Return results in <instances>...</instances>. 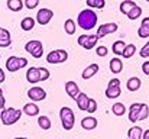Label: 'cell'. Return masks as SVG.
<instances>
[{
    "label": "cell",
    "mask_w": 149,
    "mask_h": 139,
    "mask_svg": "<svg viewBox=\"0 0 149 139\" xmlns=\"http://www.w3.org/2000/svg\"><path fill=\"white\" fill-rule=\"evenodd\" d=\"M125 46H126V44L123 42V41H116L113 45H111V51H113V54L114 55H122L123 54V49H125Z\"/></svg>",
    "instance_id": "cell-26"
},
{
    "label": "cell",
    "mask_w": 149,
    "mask_h": 139,
    "mask_svg": "<svg viewBox=\"0 0 149 139\" xmlns=\"http://www.w3.org/2000/svg\"><path fill=\"white\" fill-rule=\"evenodd\" d=\"M4 109H6V103H0V116H1V113H3Z\"/></svg>",
    "instance_id": "cell-45"
},
{
    "label": "cell",
    "mask_w": 149,
    "mask_h": 139,
    "mask_svg": "<svg viewBox=\"0 0 149 139\" xmlns=\"http://www.w3.org/2000/svg\"><path fill=\"white\" fill-rule=\"evenodd\" d=\"M142 71H143L145 75H149V61L143 62V65H142Z\"/></svg>",
    "instance_id": "cell-41"
},
{
    "label": "cell",
    "mask_w": 149,
    "mask_h": 139,
    "mask_svg": "<svg viewBox=\"0 0 149 139\" xmlns=\"http://www.w3.org/2000/svg\"><path fill=\"white\" fill-rule=\"evenodd\" d=\"M138 35L139 38H149V17L142 19V23L138 29Z\"/></svg>",
    "instance_id": "cell-16"
},
{
    "label": "cell",
    "mask_w": 149,
    "mask_h": 139,
    "mask_svg": "<svg viewBox=\"0 0 149 139\" xmlns=\"http://www.w3.org/2000/svg\"><path fill=\"white\" fill-rule=\"evenodd\" d=\"M23 113L28 115V116H38L39 107H38V104H35V103H28V104L23 106Z\"/></svg>",
    "instance_id": "cell-18"
},
{
    "label": "cell",
    "mask_w": 149,
    "mask_h": 139,
    "mask_svg": "<svg viewBox=\"0 0 149 139\" xmlns=\"http://www.w3.org/2000/svg\"><path fill=\"white\" fill-rule=\"evenodd\" d=\"M23 7V1L22 0H7V9L12 12H20Z\"/></svg>",
    "instance_id": "cell-23"
},
{
    "label": "cell",
    "mask_w": 149,
    "mask_h": 139,
    "mask_svg": "<svg viewBox=\"0 0 149 139\" xmlns=\"http://www.w3.org/2000/svg\"><path fill=\"white\" fill-rule=\"evenodd\" d=\"M78 45L83 46L84 49H93L94 46L97 45V41H99V38H97V35H80L78 36Z\"/></svg>",
    "instance_id": "cell-7"
},
{
    "label": "cell",
    "mask_w": 149,
    "mask_h": 139,
    "mask_svg": "<svg viewBox=\"0 0 149 139\" xmlns=\"http://www.w3.org/2000/svg\"><path fill=\"white\" fill-rule=\"evenodd\" d=\"M88 9H103L106 6V0H86Z\"/></svg>",
    "instance_id": "cell-29"
},
{
    "label": "cell",
    "mask_w": 149,
    "mask_h": 139,
    "mask_svg": "<svg viewBox=\"0 0 149 139\" xmlns=\"http://www.w3.org/2000/svg\"><path fill=\"white\" fill-rule=\"evenodd\" d=\"M25 49H26V52H29L33 58H41L42 54H44V45H42V42H41V41H36V39L29 41V42L25 45Z\"/></svg>",
    "instance_id": "cell-6"
},
{
    "label": "cell",
    "mask_w": 149,
    "mask_h": 139,
    "mask_svg": "<svg viewBox=\"0 0 149 139\" xmlns=\"http://www.w3.org/2000/svg\"><path fill=\"white\" fill-rule=\"evenodd\" d=\"M75 101H77L78 109L86 112V109H87V103H88V96H87L86 93H80V94H78V97L75 98Z\"/></svg>",
    "instance_id": "cell-21"
},
{
    "label": "cell",
    "mask_w": 149,
    "mask_h": 139,
    "mask_svg": "<svg viewBox=\"0 0 149 139\" xmlns=\"http://www.w3.org/2000/svg\"><path fill=\"white\" fill-rule=\"evenodd\" d=\"M142 133H143L142 128H139V126H133V128L129 129V132H127V138L129 139H142Z\"/></svg>",
    "instance_id": "cell-22"
},
{
    "label": "cell",
    "mask_w": 149,
    "mask_h": 139,
    "mask_svg": "<svg viewBox=\"0 0 149 139\" xmlns=\"http://www.w3.org/2000/svg\"><path fill=\"white\" fill-rule=\"evenodd\" d=\"M38 70H39V78H41V81H47V80L51 77L49 70H48V68H45V67H39Z\"/></svg>",
    "instance_id": "cell-34"
},
{
    "label": "cell",
    "mask_w": 149,
    "mask_h": 139,
    "mask_svg": "<svg viewBox=\"0 0 149 139\" xmlns=\"http://www.w3.org/2000/svg\"><path fill=\"white\" fill-rule=\"evenodd\" d=\"M146 1H149V0H146Z\"/></svg>",
    "instance_id": "cell-47"
},
{
    "label": "cell",
    "mask_w": 149,
    "mask_h": 139,
    "mask_svg": "<svg viewBox=\"0 0 149 139\" xmlns=\"http://www.w3.org/2000/svg\"><path fill=\"white\" fill-rule=\"evenodd\" d=\"M22 117V110L19 109H15V107H6L0 116L1 119V123L4 126H10V125H15L19 119Z\"/></svg>",
    "instance_id": "cell-2"
},
{
    "label": "cell",
    "mask_w": 149,
    "mask_h": 139,
    "mask_svg": "<svg viewBox=\"0 0 149 139\" xmlns=\"http://www.w3.org/2000/svg\"><path fill=\"white\" fill-rule=\"evenodd\" d=\"M77 23L81 29L84 31H91L96 23H97V15L96 12H93V9H84L80 12L78 17H77Z\"/></svg>",
    "instance_id": "cell-1"
},
{
    "label": "cell",
    "mask_w": 149,
    "mask_h": 139,
    "mask_svg": "<svg viewBox=\"0 0 149 139\" xmlns=\"http://www.w3.org/2000/svg\"><path fill=\"white\" fill-rule=\"evenodd\" d=\"M65 92H67V94L71 97V98H77L78 97V94H80V87L77 86V83H74V81H67L65 83Z\"/></svg>",
    "instance_id": "cell-12"
},
{
    "label": "cell",
    "mask_w": 149,
    "mask_h": 139,
    "mask_svg": "<svg viewBox=\"0 0 149 139\" xmlns=\"http://www.w3.org/2000/svg\"><path fill=\"white\" fill-rule=\"evenodd\" d=\"M64 29H65V32L68 34V35H74L75 34V22L72 20V19H67L65 20V23H64Z\"/></svg>",
    "instance_id": "cell-27"
},
{
    "label": "cell",
    "mask_w": 149,
    "mask_h": 139,
    "mask_svg": "<svg viewBox=\"0 0 149 139\" xmlns=\"http://www.w3.org/2000/svg\"><path fill=\"white\" fill-rule=\"evenodd\" d=\"M111 112H113V115H116V116H123L125 112H126V107H125L123 103H114V104L111 106Z\"/></svg>",
    "instance_id": "cell-28"
},
{
    "label": "cell",
    "mask_w": 149,
    "mask_h": 139,
    "mask_svg": "<svg viewBox=\"0 0 149 139\" xmlns=\"http://www.w3.org/2000/svg\"><path fill=\"white\" fill-rule=\"evenodd\" d=\"M68 59V52L65 49H54L47 55V61L49 64H62Z\"/></svg>",
    "instance_id": "cell-5"
},
{
    "label": "cell",
    "mask_w": 149,
    "mask_h": 139,
    "mask_svg": "<svg viewBox=\"0 0 149 139\" xmlns=\"http://www.w3.org/2000/svg\"><path fill=\"white\" fill-rule=\"evenodd\" d=\"M4 78H6V74H4V71L0 68V83H3V81H4Z\"/></svg>",
    "instance_id": "cell-42"
},
{
    "label": "cell",
    "mask_w": 149,
    "mask_h": 139,
    "mask_svg": "<svg viewBox=\"0 0 149 139\" xmlns=\"http://www.w3.org/2000/svg\"><path fill=\"white\" fill-rule=\"evenodd\" d=\"M141 57L142 58H149V42L141 49Z\"/></svg>",
    "instance_id": "cell-39"
},
{
    "label": "cell",
    "mask_w": 149,
    "mask_h": 139,
    "mask_svg": "<svg viewBox=\"0 0 149 139\" xmlns=\"http://www.w3.org/2000/svg\"><path fill=\"white\" fill-rule=\"evenodd\" d=\"M141 15H142V7L136 4V6H135V7H133V9H132V10H130V12L126 15V16H127L130 20H136Z\"/></svg>",
    "instance_id": "cell-30"
},
{
    "label": "cell",
    "mask_w": 149,
    "mask_h": 139,
    "mask_svg": "<svg viewBox=\"0 0 149 139\" xmlns=\"http://www.w3.org/2000/svg\"><path fill=\"white\" fill-rule=\"evenodd\" d=\"M28 97H29L32 101H41V100H45L47 92H45L42 87H32V89L28 92Z\"/></svg>",
    "instance_id": "cell-11"
},
{
    "label": "cell",
    "mask_w": 149,
    "mask_h": 139,
    "mask_svg": "<svg viewBox=\"0 0 149 139\" xmlns=\"http://www.w3.org/2000/svg\"><path fill=\"white\" fill-rule=\"evenodd\" d=\"M110 70H111L113 74H119V73L123 70V62H122V59H120V58H113V59L110 61Z\"/></svg>",
    "instance_id": "cell-20"
},
{
    "label": "cell",
    "mask_w": 149,
    "mask_h": 139,
    "mask_svg": "<svg viewBox=\"0 0 149 139\" xmlns=\"http://www.w3.org/2000/svg\"><path fill=\"white\" fill-rule=\"evenodd\" d=\"M141 106H142V103H133V104L130 106V109H129V120H130L132 123L138 122V115H139Z\"/></svg>",
    "instance_id": "cell-17"
},
{
    "label": "cell",
    "mask_w": 149,
    "mask_h": 139,
    "mask_svg": "<svg viewBox=\"0 0 149 139\" xmlns=\"http://www.w3.org/2000/svg\"><path fill=\"white\" fill-rule=\"evenodd\" d=\"M141 80L138 78V77H130L129 80H127V84H126V87H127V90L129 92H138L139 89H141Z\"/></svg>",
    "instance_id": "cell-19"
},
{
    "label": "cell",
    "mask_w": 149,
    "mask_h": 139,
    "mask_svg": "<svg viewBox=\"0 0 149 139\" xmlns=\"http://www.w3.org/2000/svg\"><path fill=\"white\" fill-rule=\"evenodd\" d=\"M54 17V12L51 9H41L38 13H36V22L39 25H48L49 20Z\"/></svg>",
    "instance_id": "cell-10"
},
{
    "label": "cell",
    "mask_w": 149,
    "mask_h": 139,
    "mask_svg": "<svg viewBox=\"0 0 149 139\" xmlns=\"http://www.w3.org/2000/svg\"><path fill=\"white\" fill-rule=\"evenodd\" d=\"M12 44V39H0V46L1 48H7Z\"/></svg>",
    "instance_id": "cell-40"
},
{
    "label": "cell",
    "mask_w": 149,
    "mask_h": 139,
    "mask_svg": "<svg viewBox=\"0 0 149 139\" xmlns=\"http://www.w3.org/2000/svg\"><path fill=\"white\" fill-rule=\"evenodd\" d=\"M142 139H149V129L148 131H145V132L142 133Z\"/></svg>",
    "instance_id": "cell-44"
},
{
    "label": "cell",
    "mask_w": 149,
    "mask_h": 139,
    "mask_svg": "<svg viewBox=\"0 0 149 139\" xmlns=\"http://www.w3.org/2000/svg\"><path fill=\"white\" fill-rule=\"evenodd\" d=\"M99 70H100L99 64H90L88 67H86V68H84V71H83L81 77H83L84 80H88V78H91L93 75H96V74L99 73Z\"/></svg>",
    "instance_id": "cell-14"
},
{
    "label": "cell",
    "mask_w": 149,
    "mask_h": 139,
    "mask_svg": "<svg viewBox=\"0 0 149 139\" xmlns=\"http://www.w3.org/2000/svg\"><path fill=\"white\" fill-rule=\"evenodd\" d=\"M28 65V59L26 58H22V57H10L7 58L6 61V68L9 73H16L17 70H22Z\"/></svg>",
    "instance_id": "cell-4"
},
{
    "label": "cell",
    "mask_w": 149,
    "mask_h": 139,
    "mask_svg": "<svg viewBox=\"0 0 149 139\" xmlns=\"http://www.w3.org/2000/svg\"><path fill=\"white\" fill-rule=\"evenodd\" d=\"M26 80H28L31 84H36V83H39V81H41L38 67H31V68L26 71Z\"/></svg>",
    "instance_id": "cell-13"
},
{
    "label": "cell",
    "mask_w": 149,
    "mask_h": 139,
    "mask_svg": "<svg viewBox=\"0 0 149 139\" xmlns=\"http://www.w3.org/2000/svg\"><path fill=\"white\" fill-rule=\"evenodd\" d=\"M15 139H26V138H15Z\"/></svg>",
    "instance_id": "cell-46"
},
{
    "label": "cell",
    "mask_w": 149,
    "mask_h": 139,
    "mask_svg": "<svg viewBox=\"0 0 149 139\" xmlns=\"http://www.w3.org/2000/svg\"><path fill=\"white\" fill-rule=\"evenodd\" d=\"M120 80L119 78H113L110 80L109 86H107V90H106V97L107 98H117L120 96Z\"/></svg>",
    "instance_id": "cell-8"
},
{
    "label": "cell",
    "mask_w": 149,
    "mask_h": 139,
    "mask_svg": "<svg viewBox=\"0 0 149 139\" xmlns=\"http://www.w3.org/2000/svg\"><path fill=\"white\" fill-rule=\"evenodd\" d=\"M149 116V107L148 104H145V103H142V106H141V110H139V115H138V120H146Z\"/></svg>",
    "instance_id": "cell-33"
},
{
    "label": "cell",
    "mask_w": 149,
    "mask_h": 139,
    "mask_svg": "<svg viewBox=\"0 0 149 139\" xmlns=\"http://www.w3.org/2000/svg\"><path fill=\"white\" fill-rule=\"evenodd\" d=\"M39 1L41 0H25V3H23V6H26L29 10H32V9H35V7H38V4H39Z\"/></svg>",
    "instance_id": "cell-36"
},
{
    "label": "cell",
    "mask_w": 149,
    "mask_h": 139,
    "mask_svg": "<svg viewBox=\"0 0 149 139\" xmlns=\"http://www.w3.org/2000/svg\"><path fill=\"white\" fill-rule=\"evenodd\" d=\"M81 128L86 129V131H93L97 128V119L93 117V116H87L81 120Z\"/></svg>",
    "instance_id": "cell-15"
},
{
    "label": "cell",
    "mask_w": 149,
    "mask_h": 139,
    "mask_svg": "<svg viewBox=\"0 0 149 139\" xmlns=\"http://www.w3.org/2000/svg\"><path fill=\"white\" fill-rule=\"evenodd\" d=\"M96 54H97L99 57H106V55L109 54V49H107V46L100 45V46L96 48Z\"/></svg>",
    "instance_id": "cell-37"
},
{
    "label": "cell",
    "mask_w": 149,
    "mask_h": 139,
    "mask_svg": "<svg viewBox=\"0 0 149 139\" xmlns=\"http://www.w3.org/2000/svg\"><path fill=\"white\" fill-rule=\"evenodd\" d=\"M59 119H61L62 128H64L65 131H71V129L74 128L75 116H74V112H72L70 107H67V106L61 107V110H59Z\"/></svg>",
    "instance_id": "cell-3"
},
{
    "label": "cell",
    "mask_w": 149,
    "mask_h": 139,
    "mask_svg": "<svg viewBox=\"0 0 149 139\" xmlns=\"http://www.w3.org/2000/svg\"><path fill=\"white\" fill-rule=\"evenodd\" d=\"M0 103H6V98H4V96H3V90L0 89Z\"/></svg>",
    "instance_id": "cell-43"
},
{
    "label": "cell",
    "mask_w": 149,
    "mask_h": 139,
    "mask_svg": "<svg viewBox=\"0 0 149 139\" xmlns=\"http://www.w3.org/2000/svg\"><path fill=\"white\" fill-rule=\"evenodd\" d=\"M135 52H136V46L133 45V44H129V45L125 46L122 57H123V58H132V57L135 55Z\"/></svg>",
    "instance_id": "cell-31"
},
{
    "label": "cell",
    "mask_w": 149,
    "mask_h": 139,
    "mask_svg": "<svg viewBox=\"0 0 149 139\" xmlns=\"http://www.w3.org/2000/svg\"><path fill=\"white\" fill-rule=\"evenodd\" d=\"M38 125L44 131H48V129H51V119L48 116H39L38 117Z\"/></svg>",
    "instance_id": "cell-32"
},
{
    "label": "cell",
    "mask_w": 149,
    "mask_h": 139,
    "mask_svg": "<svg viewBox=\"0 0 149 139\" xmlns=\"http://www.w3.org/2000/svg\"><path fill=\"white\" fill-rule=\"evenodd\" d=\"M33 26H35V20H33L31 16L23 17V19H22V22H20V28H22L23 31H32V29H33Z\"/></svg>",
    "instance_id": "cell-25"
},
{
    "label": "cell",
    "mask_w": 149,
    "mask_h": 139,
    "mask_svg": "<svg viewBox=\"0 0 149 139\" xmlns=\"http://www.w3.org/2000/svg\"><path fill=\"white\" fill-rule=\"evenodd\" d=\"M135 6H136L135 1H132V0H123L122 4H120V12H122L123 15H127Z\"/></svg>",
    "instance_id": "cell-24"
},
{
    "label": "cell",
    "mask_w": 149,
    "mask_h": 139,
    "mask_svg": "<svg viewBox=\"0 0 149 139\" xmlns=\"http://www.w3.org/2000/svg\"><path fill=\"white\" fill-rule=\"evenodd\" d=\"M0 39H10V32L4 28H0Z\"/></svg>",
    "instance_id": "cell-38"
},
{
    "label": "cell",
    "mask_w": 149,
    "mask_h": 139,
    "mask_svg": "<svg viewBox=\"0 0 149 139\" xmlns=\"http://www.w3.org/2000/svg\"><path fill=\"white\" fill-rule=\"evenodd\" d=\"M97 110V101L94 100V98H90L88 97V103H87V109H86V112H88V113H94Z\"/></svg>",
    "instance_id": "cell-35"
},
{
    "label": "cell",
    "mask_w": 149,
    "mask_h": 139,
    "mask_svg": "<svg viewBox=\"0 0 149 139\" xmlns=\"http://www.w3.org/2000/svg\"><path fill=\"white\" fill-rule=\"evenodd\" d=\"M117 31V23H113V22H110V23H103V25H100V28L97 29V38H104L106 35H110V34H114Z\"/></svg>",
    "instance_id": "cell-9"
}]
</instances>
